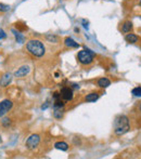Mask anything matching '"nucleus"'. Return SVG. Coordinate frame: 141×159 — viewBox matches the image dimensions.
Wrapping results in <instances>:
<instances>
[{"mask_svg":"<svg viewBox=\"0 0 141 159\" xmlns=\"http://www.w3.org/2000/svg\"><path fill=\"white\" fill-rule=\"evenodd\" d=\"M30 71H31L30 66H28V65H23V66L19 67V68L14 71V77L23 78V77H25L26 75H28Z\"/></svg>","mask_w":141,"mask_h":159,"instance_id":"6","label":"nucleus"},{"mask_svg":"<svg viewBox=\"0 0 141 159\" xmlns=\"http://www.w3.org/2000/svg\"><path fill=\"white\" fill-rule=\"evenodd\" d=\"M39 143H40V135L39 134H32V135L26 140L25 146L27 149L33 151V149H35L36 147L39 145Z\"/></svg>","mask_w":141,"mask_h":159,"instance_id":"4","label":"nucleus"},{"mask_svg":"<svg viewBox=\"0 0 141 159\" xmlns=\"http://www.w3.org/2000/svg\"><path fill=\"white\" fill-rule=\"evenodd\" d=\"M12 33H13V35H14L16 42H19V43H23V42H25V37H24V35L21 32H19L17 30H14V28H13Z\"/></svg>","mask_w":141,"mask_h":159,"instance_id":"11","label":"nucleus"},{"mask_svg":"<svg viewBox=\"0 0 141 159\" xmlns=\"http://www.w3.org/2000/svg\"><path fill=\"white\" fill-rule=\"evenodd\" d=\"M133 94L138 98H141V87H137V88L133 89Z\"/></svg>","mask_w":141,"mask_h":159,"instance_id":"21","label":"nucleus"},{"mask_svg":"<svg viewBox=\"0 0 141 159\" xmlns=\"http://www.w3.org/2000/svg\"><path fill=\"white\" fill-rule=\"evenodd\" d=\"M12 74L10 73H6L3 74V75L0 77V87L1 88H6V87H8L9 84H11V81H12Z\"/></svg>","mask_w":141,"mask_h":159,"instance_id":"8","label":"nucleus"},{"mask_svg":"<svg viewBox=\"0 0 141 159\" xmlns=\"http://www.w3.org/2000/svg\"><path fill=\"white\" fill-rule=\"evenodd\" d=\"M9 10H10V6H8V4H4V3H0V13L8 12Z\"/></svg>","mask_w":141,"mask_h":159,"instance_id":"20","label":"nucleus"},{"mask_svg":"<svg viewBox=\"0 0 141 159\" xmlns=\"http://www.w3.org/2000/svg\"><path fill=\"white\" fill-rule=\"evenodd\" d=\"M60 95H61V98L63 101H72L74 98V93H73V90L71 88H62L61 89V92H60Z\"/></svg>","mask_w":141,"mask_h":159,"instance_id":"7","label":"nucleus"},{"mask_svg":"<svg viewBox=\"0 0 141 159\" xmlns=\"http://www.w3.org/2000/svg\"><path fill=\"white\" fill-rule=\"evenodd\" d=\"M2 142V139H1V136H0V143H1Z\"/></svg>","mask_w":141,"mask_h":159,"instance_id":"23","label":"nucleus"},{"mask_svg":"<svg viewBox=\"0 0 141 159\" xmlns=\"http://www.w3.org/2000/svg\"><path fill=\"white\" fill-rule=\"evenodd\" d=\"M139 6L141 7V0H140V1H139Z\"/></svg>","mask_w":141,"mask_h":159,"instance_id":"24","label":"nucleus"},{"mask_svg":"<svg viewBox=\"0 0 141 159\" xmlns=\"http://www.w3.org/2000/svg\"><path fill=\"white\" fill-rule=\"evenodd\" d=\"M46 39L48 40L49 42H53V43H57V42L59 41V37L53 35V34H48V35H46Z\"/></svg>","mask_w":141,"mask_h":159,"instance_id":"17","label":"nucleus"},{"mask_svg":"<svg viewBox=\"0 0 141 159\" xmlns=\"http://www.w3.org/2000/svg\"><path fill=\"white\" fill-rule=\"evenodd\" d=\"M100 94L97 92H92V93H89V94L86 95V98H85V101L86 102H96V101L99 98Z\"/></svg>","mask_w":141,"mask_h":159,"instance_id":"14","label":"nucleus"},{"mask_svg":"<svg viewBox=\"0 0 141 159\" xmlns=\"http://www.w3.org/2000/svg\"><path fill=\"white\" fill-rule=\"evenodd\" d=\"M13 107V102L10 100H3L0 102V118H2L4 115L9 113Z\"/></svg>","mask_w":141,"mask_h":159,"instance_id":"5","label":"nucleus"},{"mask_svg":"<svg viewBox=\"0 0 141 159\" xmlns=\"http://www.w3.org/2000/svg\"><path fill=\"white\" fill-rule=\"evenodd\" d=\"M64 106H53L54 111H53V117L55 119H62L64 116Z\"/></svg>","mask_w":141,"mask_h":159,"instance_id":"9","label":"nucleus"},{"mask_svg":"<svg viewBox=\"0 0 141 159\" xmlns=\"http://www.w3.org/2000/svg\"><path fill=\"white\" fill-rule=\"evenodd\" d=\"M131 30H133V23L130 21L124 22V24L122 25V32L127 34V33H130Z\"/></svg>","mask_w":141,"mask_h":159,"instance_id":"15","label":"nucleus"},{"mask_svg":"<svg viewBox=\"0 0 141 159\" xmlns=\"http://www.w3.org/2000/svg\"><path fill=\"white\" fill-rule=\"evenodd\" d=\"M26 50L35 57H42L46 53V47L40 40L31 39L26 42Z\"/></svg>","mask_w":141,"mask_h":159,"instance_id":"1","label":"nucleus"},{"mask_svg":"<svg viewBox=\"0 0 141 159\" xmlns=\"http://www.w3.org/2000/svg\"><path fill=\"white\" fill-rule=\"evenodd\" d=\"M15 27H16V30H19V32H25V30H27V26L25 25V24L23 23H16L15 24Z\"/></svg>","mask_w":141,"mask_h":159,"instance_id":"18","label":"nucleus"},{"mask_svg":"<svg viewBox=\"0 0 141 159\" xmlns=\"http://www.w3.org/2000/svg\"><path fill=\"white\" fill-rule=\"evenodd\" d=\"M139 108H140V111H141V104H140V106H139Z\"/></svg>","mask_w":141,"mask_h":159,"instance_id":"25","label":"nucleus"},{"mask_svg":"<svg viewBox=\"0 0 141 159\" xmlns=\"http://www.w3.org/2000/svg\"><path fill=\"white\" fill-rule=\"evenodd\" d=\"M54 147L57 149H61V151H68V144L65 142H57L54 144Z\"/></svg>","mask_w":141,"mask_h":159,"instance_id":"16","label":"nucleus"},{"mask_svg":"<svg viewBox=\"0 0 141 159\" xmlns=\"http://www.w3.org/2000/svg\"><path fill=\"white\" fill-rule=\"evenodd\" d=\"M129 119L125 115H118L114 120V132L116 135H124L129 131Z\"/></svg>","mask_w":141,"mask_h":159,"instance_id":"2","label":"nucleus"},{"mask_svg":"<svg viewBox=\"0 0 141 159\" xmlns=\"http://www.w3.org/2000/svg\"><path fill=\"white\" fill-rule=\"evenodd\" d=\"M11 124H12V120H11L10 118H3V119L1 120V125H2V127H4V128H9L11 126Z\"/></svg>","mask_w":141,"mask_h":159,"instance_id":"19","label":"nucleus"},{"mask_svg":"<svg viewBox=\"0 0 141 159\" xmlns=\"http://www.w3.org/2000/svg\"><path fill=\"white\" fill-rule=\"evenodd\" d=\"M97 84H98V87H100V88H103V89H106L109 86H111V81H110V79H107L106 77L100 78V79L98 80Z\"/></svg>","mask_w":141,"mask_h":159,"instance_id":"12","label":"nucleus"},{"mask_svg":"<svg viewBox=\"0 0 141 159\" xmlns=\"http://www.w3.org/2000/svg\"><path fill=\"white\" fill-rule=\"evenodd\" d=\"M125 40H126L128 43H136V42L139 40V37L135 34H127L125 36Z\"/></svg>","mask_w":141,"mask_h":159,"instance_id":"13","label":"nucleus"},{"mask_svg":"<svg viewBox=\"0 0 141 159\" xmlns=\"http://www.w3.org/2000/svg\"><path fill=\"white\" fill-rule=\"evenodd\" d=\"M64 44H65L68 48H79V43L76 42L73 38L71 37H66L64 39Z\"/></svg>","mask_w":141,"mask_h":159,"instance_id":"10","label":"nucleus"},{"mask_svg":"<svg viewBox=\"0 0 141 159\" xmlns=\"http://www.w3.org/2000/svg\"><path fill=\"white\" fill-rule=\"evenodd\" d=\"M6 38H7V34H6V32H4L3 30H0V40L6 39Z\"/></svg>","mask_w":141,"mask_h":159,"instance_id":"22","label":"nucleus"},{"mask_svg":"<svg viewBox=\"0 0 141 159\" xmlns=\"http://www.w3.org/2000/svg\"><path fill=\"white\" fill-rule=\"evenodd\" d=\"M93 59H95V53L91 52L90 50H82L78 52L77 60L80 64L82 65H90L92 64Z\"/></svg>","mask_w":141,"mask_h":159,"instance_id":"3","label":"nucleus"}]
</instances>
